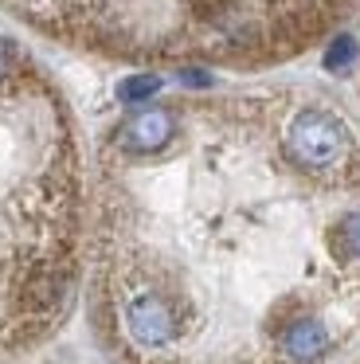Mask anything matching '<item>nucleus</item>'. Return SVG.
Returning a JSON list of instances; mask_svg holds the SVG:
<instances>
[{"label":"nucleus","mask_w":360,"mask_h":364,"mask_svg":"<svg viewBox=\"0 0 360 364\" xmlns=\"http://www.w3.org/2000/svg\"><path fill=\"white\" fill-rule=\"evenodd\" d=\"M180 82H188V87H211V75L208 71H180Z\"/></svg>","instance_id":"nucleus-9"},{"label":"nucleus","mask_w":360,"mask_h":364,"mask_svg":"<svg viewBox=\"0 0 360 364\" xmlns=\"http://www.w3.org/2000/svg\"><path fill=\"white\" fill-rule=\"evenodd\" d=\"M344 239H349V247H352V251L360 255V212L344 220Z\"/></svg>","instance_id":"nucleus-8"},{"label":"nucleus","mask_w":360,"mask_h":364,"mask_svg":"<svg viewBox=\"0 0 360 364\" xmlns=\"http://www.w3.org/2000/svg\"><path fill=\"white\" fill-rule=\"evenodd\" d=\"M278 345L294 364H309L329 348V329L321 321H313V317H297V321H290L286 329H282Z\"/></svg>","instance_id":"nucleus-3"},{"label":"nucleus","mask_w":360,"mask_h":364,"mask_svg":"<svg viewBox=\"0 0 360 364\" xmlns=\"http://www.w3.org/2000/svg\"><path fill=\"white\" fill-rule=\"evenodd\" d=\"M290 153L305 168H325L344 153V129L321 110H305L290 126Z\"/></svg>","instance_id":"nucleus-1"},{"label":"nucleus","mask_w":360,"mask_h":364,"mask_svg":"<svg viewBox=\"0 0 360 364\" xmlns=\"http://www.w3.org/2000/svg\"><path fill=\"white\" fill-rule=\"evenodd\" d=\"M157 90H161V79H157V75H133V79H125L122 87H117V98H122V102H145Z\"/></svg>","instance_id":"nucleus-5"},{"label":"nucleus","mask_w":360,"mask_h":364,"mask_svg":"<svg viewBox=\"0 0 360 364\" xmlns=\"http://www.w3.org/2000/svg\"><path fill=\"white\" fill-rule=\"evenodd\" d=\"M125 325H129V337L145 348H164L176 337V314L161 294H137L125 306Z\"/></svg>","instance_id":"nucleus-2"},{"label":"nucleus","mask_w":360,"mask_h":364,"mask_svg":"<svg viewBox=\"0 0 360 364\" xmlns=\"http://www.w3.org/2000/svg\"><path fill=\"white\" fill-rule=\"evenodd\" d=\"M172 134V118L164 110H149V114H137L129 126L122 129V145L129 153H157Z\"/></svg>","instance_id":"nucleus-4"},{"label":"nucleus","mask_w":360,"mask_h":364,"mask_svg":"<svg viewBox=\"0 0 360 364\" xmlns=\"http://www.w3.org/2000/svg\"><path fill=\"white\" fill-rule=\"evenodd\" d=\"M12 71H16V48H12V40L0 36V82H4Z\"/></svg>","instance_id":"nucleus-7"},{"label":"nucleus","mask_w":360,"mask_h":364,"mask_svg":"<svg viewBox=\"0 0 360 364\" xmlns=\"http://www.w3.org/2000/svg\"><path fill=\"white\" fill-rule=\"evenodd\" d=\"M352 59H356V40L352 36H337L325 48V71H344Z\"/></svg>","instance_id":"nucleus-6"}]
</instances>
